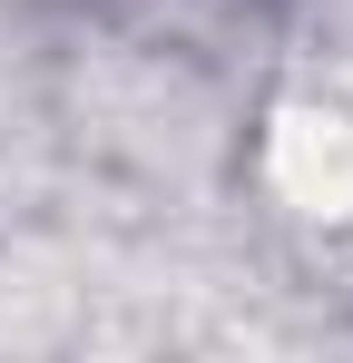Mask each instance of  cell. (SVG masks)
Returning a JSON list of instances; mask_svg holds the SVG:
<instances>
[{
	"instance_id": "obj_1",
	"label": "cell",
	"mask_w": 353,
	"mask_h": 363,
	"mask_svg": "<svg viewBox=\"0 0 353 363\" xmlns=\"http://www.w3.org/2000/svg\"><path fill=\"white\" fill-rule=\"evenodd\" d=\"M275 177H285L294 206H353V128L344 118H294L275 138Z\"/></svg>"
}]
</instances>
